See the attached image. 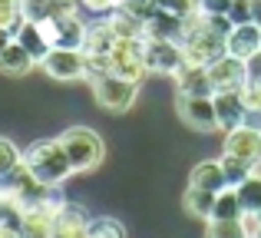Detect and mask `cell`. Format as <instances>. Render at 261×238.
Segmentation results:
<instances>
[{
  "mask_svg": "<svg viewBox=\"0 0 261 238\" xmlns=\"http://www.w3.org/2000/svg\"><path fill=\"white\" fill-rule=\"evenodd\" d=\"M222 169H225V179H228V189H238L242 182H248L251 175L258 172V166H255V162L238 159V155H228V152L222 155Z\"/></svg>",
  "mask_w": 261,
  "mask_h": 238,
  "instance_id": "21",
  "label": "cell"
},
{
  "mask_svg": "<svg viewBox=\"0 0 261 238\" xmlns=\"http://www.w3.org/2000/svg\"><path fill=\"white\" fill-rule=\"evenodd\" d=\"M66 4H80V0H66Z\"/></svg>",
  "mask_w": 261,
  "mask_h": 238,
  "instance_id": "36",
  "label": "cell"
},
{
  "mask_svg": "<svg viewBox=\"0 0 261 238\" xmlns=\"http://www.w3.org/2000/svg\"><path fill=\"white\" fill-rule=\"evenodd\" d=\"M86 238H126V228L116 219H89Z\"/></svg>",
  "mask_w": 261,
  "mask_h": 238,
  "instance_id": "25",
  "label": "cell"
},
{
  "mask_svg": "<svg viewBox=\"0 0 261 238\" xmlns=\"http://www.w3.org/2000/svg\"><path fill=\"white\" fill-rule=\"evenodd\" d=\"M13 40H17V43L23 46L33 60H37V63H43V57L53 50L50 40H46V33H43V27L33 23V20H23V23L17 27V33H13Z\"/></svg>",
  "mask_w": 261,
  "mask_h": 238,
  "instance_id": "16",
  "label": "cell"
},
{
  "mask_svg": "<svg viewBox=\"0 0 261 238\" xmlns=\"http://www.w3.org/2000/svg\"><path fill=\"white\" fill-rule=\"evenodd\" d=\"M60 0H23V17L33 20V23H43L53 10H57Z\"/></svg>",
  "mask_w": 261,
  "mask_h": 238,
  "instance_id": "27",
  "label": "cell"
},
{
  "mask_svg": "<svg viewBox=\"0 0 261 238\" xmlns=\"http://www.w3.org/2000/svg\"><path fill=\"white\" fill-rule=\"evenodd\" d=\"M86 228H89L86 208L76 202H66L57 212V235L53 238H86Z\"/></svg>",
  "mask_w": 261,
  "mask_h": 238,
  "instance_id": "15",
  "label": "cell"
},
{
  "mask_svg": "<svg viewBox=\"0 0 261 238\" xmlns=\"http://www.w3.org/2000/svg\"><path fill=\"white\" fill-rule=\"evenodd\" d=\"M255 23L261 27V0H255Z\"/></svg>",
  "mask_w": 261,
  "mask_h": 238,
  "instance_id": "34",
  "label": "cell"
},
{
  "mask_svg": "<svg viewBox=\"0 0 261 238\" xmlns=\"http://www.w3.org/2000/svg\"><path fill=\"white\" fill-rule=\"evenodd\" d=\"M142 40L146 37H116L113 53H109V73L122 80H133V83H142L146 76V60H142Z\"/></svg>",
  "mask_w": 261,
  "mask_h": 238,
  "instance_id": "5",
  "label": "cell"
},
{
  "mask_svg": "<svg viewBox=\"0 0 261 238\" xmlns=\"http://www.w3.org/2000/svg\"><path fill=\"white\" fill-rule=\"evenodd\" d=\"M33 66H37V60H33L30 53L17 43V40L0 53V73H7V76H27Z\"/></svg>",
  "mask_w": 261,
  "mask_h": 238,
  "instance_id": "19",
  "label": "cell"
},
{
  "mask_svg": "<svg viewBox=\"0 0 261 238\" xmlns=\"http://www.w3.org/2000/svg\"><path fill=\"white\" fill-rule=\"evenodd\" d=\"M225 50H228L231 57H238V60H251L261 50V27L255 20H251V23L231 27L228 37H225Z\"/></svg>",
  "mask_w": 261,
  "mask_h": 238,
  "instance_id": "13",
  "label": "cell"
},
{
  "mask_svg": "<svg viewBox=\"0 0 261 238\" xmlns=\"http://www.w3.org/2000/svg\"><path fill=\"white\" fill-rule=\"evenodd\" d=\"M57 139L63 142V149H66V155H70L76 172H93V169H99L102 159H106V146H102L99 133L89 129V126H70L66 133H60Z\"/></svg>",
  "mask_w": 261,
  "mask_h": 238,
  "instance_id": "2",
  "label": "cell"
},
{
  "mask_svg": "<svg viewBox=\"0 0 261 238\" xmlns=\"http://www.w3.org/2000/svg\"><path fill=\"white\" fill-rule=\"evenodd\" d=\"M152 7L155 10H169L182 20H189L192 13H198V0H152Z\"/></svg>",
  "mask_w": 261,
  "mask_h": 238,
  "instance_id": "28",
  "label": "cell"
},
{
  "mask_svg": "<svg viewBox=\"0 0 261 238\" xmlns=\"http://www.w3.org/2000/svg\"><path fill=\"white\" fill-rule=\"evenodd\" d=\"M208 76H212V86L215 93H228V90H245L248 86V70H245V60L231 57H218L215 63H208Z\"/></svg>",
  "mask_w": 261,
  "mask_h": 238,
  "instance_id": "9",
  "label": "cell"
},
{
  "mask_svg": "<svg viewBox=\"0 0 261 238\" xmlns=\"http://www.w3.org/2000/svg\"><path fill=\"white\" fill-rule=\"evenodd\" d=\"M238 199H242L245 212H261V172H255L248 182L238 186Z\"/></svg>",
  "mask_w": 261,
  "mask_h": 238,
  "instance_id": "23",
  "label": "cell"
},
{
  "mask_svg": "<svg viewBox=\"0 0 261 238\" xmlns=\"http://www.w3.org/2000/svg\"><path fill=\"white\" fill-rule=\"evenodd\" d=\"M198 10L208 13V17H228L231 0H198Z\"/></svg>",
  "mask_w": 261,
  "mask_h": 238,
  "instance_id": "31",
  "label": "cell"
},
{
  "mask_svg": "<svg viewBox=\"0 0 261 238\" xmlns=\"http://www.w3.org/2000/svg\"><path fill=\"white\" fill-rule=\"evenodd\" d=\"M23 0H0V27L17 33V27L23 23Z\"/></svg>",
  "mask_w": 261,
  "mask_h": 238,
  "instance_id": "26",
  "label": "cell"
},
{
  "mask_svg": "<svg viewBox=\"0 0 261 238\" xmlns=\"http://www.w3.org/2000/svg\"><path fill=\"white\" fill-rule=\"evenodd\" d=\"M225 152L228 155H238V159H248L255 162V166H261V129L255 126H235L225 133Z\"/></svg>",
  "mask_w": 261,
  "mask_h": 238,
  "instance_id": "10",
  "label": "cell"
},
{
  "mask_svg": "<svg viewBox=\"0 0 261 238\" xmlns=\"http://www.w3.org/2000/svg\"><path fill=\"white\" fill-rule=\"evenodd\" d=\"M189 186L205 189V192H222V189H228L222 159H205V162H198V166L192 169V175H189Z\"/></svg>",
  "mask_w": 261,
  "mask_h": 238,
  "instance_id": "17",
  "label": "cell"
},
{
  "mask_svg": "<svg viewBox=\"0 0 261 238\" xmlns=\"http://www.w3.org/2000/svg\"><path fill=\"white\" fill-rule=\"evenodd\" d=\"M205 238H245V225L238 222H225V219H208L205 225Z\"/></svg>",
  "mask_w": 261,
  "mask_h": 238,
  "instance_id": "24",
  "label": "cell"
},
{
  "mask_svg": "<svg viewBox=\"0 0 261 238\" xmlns=\"http://www.w3.org/2000/svg\"><path fill=\"white\" fill-rule=\"evenodd\" d=\"M20 159H23V155H20V149L13 146L10 139H4V136H0V179H4V175L10 172Z\"/></svg>",
  "mask_w": 261,
  "mask_h": 238,
  "instance_id": "29",
  "label": "cell"
},
{
  "mask_svg": "<svg viewBox=\"0 0 261 238\" xmlns=\"http://www.w3.org/2000/svg\"><path fill=\"white\" fill-rule=\"evenodd\" d=\"M175 113H178V119L189 129H195V133H212V129H218V116H215L212 96L198 99V96H178L175 93Z\"/></svg>",
  "mask_w": 261,
  "mask_h": 238,
  "instance_id": "8",
  "label": "cell"
},
{
  "mask_svg": "<svg viewBox=\"0 0 261 238\" xmlns=\"http://www.w3.org/2000/svg\"><path fill=\"white\" fill-rule=\"evenodd\" d=\"M142 60L149 73L175 76L185 66V46L178 40H142Z\"/></svg>",
  "mask_w": 261,
  "mask_h": 238,
  "instance_id": "6",
  "label": "cell"
},
{
  "mask_svg": "<svg viewBox=\"0 0 261 238\" xmlns=\"http://www.w3.org/2000/svg\"><path fill=\"white\" fill-rule=\"evenodd\" d=\"M251 238H261V225H258V228H255V235H251Z\"/></svg>",
  "mask_w": 261,
  "mask_h": 238,
  "instance_id": "35",
  "label": "cell"
},
{
  "mask_svg": "<svg viewBox=\"0 0 261 238\" xmlns=\"http://www.w3.org/2000/svg\"><path fill=\"white\" fill-rule=\"evenodd\" d=\"M13 43V30H7V27H0V53L7 50V46Z\"/></svg>",
  "mask_w": 261,
  "mask_h": 238,
  "instance_id": "33",
  "label": "cell"
},
{
  "mask_svg": "<svg viewBox=\"0 0 261 238\" xmlns=\"http://www.w3.org/2000/svg\"><path fill=\"white\" fill-rule=\"evenodd\" d=\"M175 90H178V96H198V99L215 96L208 66H182L175 73Z\"/></svg>",
  "mask_w": 261,
  "mask_h": 238,
  "instance_id": "14",
  "label": "cell"
},
{
  "mask_svg": "<svg viewBox=\"0 0 261 238\" xmlns=\"http://www.w3.org/2000/svg\"><path fill=\"white\" fill-rule=\"evenodd\" d=\"M215 199H218V192H205V189L189 186V189H185V195H182V205H185V212H189L192 219L208 222L212 212H215Z\"/></svg>",
  "mask_w": 261,
  "mask_h": 238,
  "instance_id": "20",
  "label": "cell"
},
{
  "mask_svg": "<svg viewBox=\"0 0 261 238\" xmlns=\"http://www.w3.org/2000/svg\"><path fill=\"white\" fill-rule=\"evenodd\" d=\"M80 4H66L60 0L57 10L43 20V33L50 40V46H66V50H83V40H86V23L80 20Z\"/></svg>",
  "mask_w": 261,
  "mask_h": 238,
  "instance_id": "3",
  "label": "cell"
},
{
  "mask_svg": "<svg viewBox=\"0 0 261 238\" xmlns=\"http://www.w3.org/2000/svg\"><path fill=\"white\" fill-rule=\"evenodd\" d=\"M23 238H53L57 235V212L50 208H27L23 212V225H20Z\"/></svg>",
  "mask_w": 261,
  "mask_h": 238,
  "instance_id": "18",
  "label": "cell"
},
{
  "mask_svg": "<svg viewBox=\"0 0 261 238\" xmlns=\"http://www.w3.org/2000/svg\"><path fill=\"white\" fill-rule=\"evenodd\" d=\"M142 37L146 40H178L182 43L185 40V20L169 13V10H155L152 7L142 17Z\"/></svg>",
  "mask_w": 261,
  "mask_h": 238,
  "instance_id": "11",
  "label": "cell"
},
{
  "mask_svg": "<svg viewBox=\"0 0 261 238\" xmlns=\"http://www.w3.org/2000/svg\"><path fill=\"white\" fill-rule=\"evenodd\" d=\"M89 86H93L96 103L106 113H129L133 103H136V96H139V83L122 80V76H116V73H99V76L89 80Z\"/></svg>",
  "mask_w": 261,
  "mask_h": 238,
  "instance_id": "4",
  "label": "cell"
},
{
  "mask_svg": "<svg viewBox=\"0 0 261 238\" xmlns=\"http://www.w3.org/2000/svg\"><path fill=\"white\" fill-rule=\"evenodd\" d=\"M212 103H215V116H218V129H222V133L242 126L245 116H248V103H245V93L242 90L215 93V96H212Z\"/></svg>",
  "mask_w": 261,
  "mask_h": 238,
  "instance_id": "12",
  "label": "cell"
},
{
  "mask_svg": "<svg viewBox=\"0 0 261 238\" xmlns=\"http://www.w3.org/2000/svg\"><path fill=\"white\" fill-rule=\"evenodd\" d=\"M245 215L242 208V199H238V189H222L215 199V212H212V219H225V222H238Z\"/></svg>",
  "mask_w": 261,
  "mask_h": 238,
  "instance_id": "22",
  "label": "cell"
},
{
  "mask_svg": "<svg viewBox=\"0 0 261 238\" xmlns=\"http://www.w3.org/2000/svg\"><path fill=\"white\" fill-rule=\"evenodd\" d=\"M43 70H46V76L63 80V83H70V80H86V57H83V50L53 46L43 57Z\"/></svg>",
  "mask_w": 261,
  "mask_h": 238,
  "instance_id": "7",
  "label": "cell"
},
{
  "mask_svg": "<svg viewBox=\"0 0 261 238\" xmlns=\"http://www.w3.org/2000/svg\"><path fill=\"white\" fill-rule=\"evenodd\" d=\"M228 20H231V27H238V23H251V20H255V0H231Z\"/></svg>",
  "mask_w": 261,
  "mask_h": 238,
  "instance_id": "30",
  "label": "cell"
},
{
  "mask_svg": "<svg viewBox=\"0 0 261 238\" xmlns=\"http://www.w3.org/2000/svg\"><path fill=\"white\" fill-rule=\"evenodd\" d=\"M23 162L30 166V172L37 175L40 182H46V186H60V182H66L73 172H76L60 139H43V142H33V146L27 149Z\"/></svg>",
  "mask_w": 261,
  "mask_h": 238,
  "instance_id": "1",
  "label": "cell"
},
{
  "mask_svg": "<svg viewBox=\"0 0 261 238\" xmlns=\"http://www.w3.org/2000/svg\"><path fill=\"white\" fill-rule=\"evenodd\" d=\"M83 10H93V13H109L116 7V0H80Z\"/></svg>",
  "mask_w": 261,
  "mask_h": 238,
  "instance_id": "32",
  "label": "cell"
}]
</instances>
